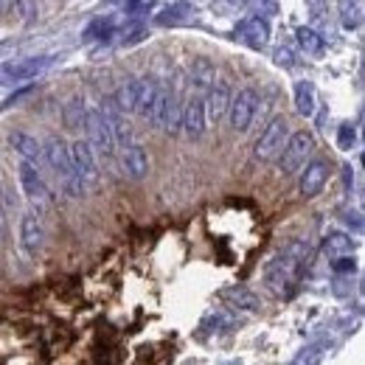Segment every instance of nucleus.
I'll use <instances>...</instances> for the list:
<instances>
[{"mask_svg": "<svg viewBox=\"0 0 365 365\" xmlns=\"http://www.w3.org/2000/svg\"><path fill=\"white\" fill-rule=\"evenodd\" d=\"M43 160L51 166V172L56 175L59 188H62V194H65V197L79 200V197L85 194V180H82V178L73 172V163H71V149H68L65 138H59V135L48 138L46 143H43Z\"/></svg>", "mask_w": 365, "mask_h": 365, "instance_id": "obj_1", "label": "nucleus"}, {"mask_svg": "<svg viewBox=\"0 0 365 365\" xmlns=\"http://www.w3.org/2000/svg\"><path fill=\"white\" fill-rule=\"evenodd\" d=\"M287 127H289V124H287L284 115L270 118L267 127L262 130V135L256 138V143H253V160L267 163V160L278 158V152H281V146H284V140H287V133H289Z\"/></svg>", "mask_w": 365, "mask_h": 365, "instance_id": "obj_6", "label": "nucleus"}, {"mask_svg": "<svg viewBox=\"0 0 365 365\" xmlns=\"http://www.w3.org/2000/svg\"><path fill=\"white\" fill-rule=\"evenodd\" d=\"M315 107H318L315 85H312V82H298V85H295V110H298V115L312 118V115H315Z\"/></svg>", "mask_w": 365, "mask_h": 365, "instance_id": "obj_21", "label": "nucleus"}, {"mask_svg": "<svg viewBox=\"0 0 365 365\" xmlns=\"http://www.w3.org/2000/svg\"><path fill=\"white\" fill-rule=\"evenodd\" d=\"M98 113H101L104 121L110 124V130H113V135H115V143H124V146H127L130 138H133V127H130V121H127V113L113 101V96L101 98Z\"/></svg>", "mask_w": 365, "mask_h": 365, "instance_id": "obj_13", "label": "nucleus"}, {"mask_svg": "<svg viewBox=\"0 0 365 365\" xmlns=\"http://www.w3.org/2000/svg\"><path fill=\"white\" fill-rule=\"evenodd\" d=\"M259 104H262V96L253 91V88H242L239 93H233L230 96L228 113H225L230 133H236V135L247 133L253 127V118L259 113Z\"/></svg>", "mask_w": 365, "mask_h": 365, "instance_id": "obj_3", "label": "nucleus"}, {"mask_svg": "<svg viewBox=\"0 0 365 365\" xmlns=\"http://www.w3.org/2000/svg\"><path fill=\"white\" fill-rule=\"evenodd\" d=\"M360 14H363V3L360 0H340V23L346 31H357L360 29Z\"/></svg>", "mask_w": 365, "mask_h": 365, "instance_id": "obj_23", "label": "nucleus"}, {"mask_svg": "<svg viewBox=\"0 0 365 365\" xmlns=\"http://www.w3.org/2000/svg\"><path fill=\"white\" fill-rule=\"evenodd\" d=\"M351 146H354V127L343 124L340 127V149H351Z\"/></svg>", "mask_w": 365, "mask_h": 365, "instance_id": "obj_28", "label": "nucleus"}, {"mask_svg": "<svg viewBox=\"0 0 365 365\" xmlns=\"http://www.w3.org/2000/svg\"><path fill=\"white\" fill-rule=\"evenodd\" d=\"M230 88L225 82H220V85H211L208 93L202 96L205 98V118L211 121V124H220L222 118H225V113H228V104H230Z\"/></svg>", "mask_w": 365, "mask_h": 365, "instance_id": "obj_16", "label": "nucleus"}, {"mask_svg": "<svg viewBox=\"0 0 365 365\" xmlns=\"http://www.w3.org/2000/svg\"><path fill=\"white\" fill-rule=\"evenodd\" d=\"M146 79V76H143ZM143 79H130L127 85H121L115 96H113V101L130 115V113H135L138 110V101H140V91H143Z\"/></svg>", "mask_w": 365, "mask_h": 365, "instance_id": "obj_20", "label": "nucleus"}, {"mask_svg": "<svg viewBox=\"0 0 365 365\" xmlns=\"http://www.w3.org/2000/svg\"><path fill=\"white\" fill-rule=\"evenodd\" d=\"M85 115H88L85 96H71L65 101V107H62V124H65V130H71V133L82 130L85 127Z\"/></svg>", "mask_w": 365, "mask_h": 365, "instance_id": "obj_18", "label": "nucleus"}, {"mask_svg": "<svg viewBox=\"0 0 365 365\" xmlns=\"http://www.w3.org/2000/svg\"><path fill=\"white\" fill-rule=\"evenodd\" d=\"M9 143H11V149H14L23 160H31V163H40V160H43V143L34 135H29V133H23V130L9 133Z\"/></svg>", "mask_w": 365, "mask_h": 365, "instance_id": "obj_17", "label": "nucleus"}, {"mask_svg": "<svg viewBox=\"0 0 365 365\" xmlns=\"http://www.w3.org/2000/svg\"><path fill=\"white\" fill-rule=\"evenodd\" d=\"M82 130H85L88 143L93 146L96 155H104V158H113V155H115L118 143H115V135H113L110 124H107L104 115L98 113V107H96V110L88 107V115H85V127H82Z\"/></svg>", "mask_w": 365, "mask_h": 365, "instance_id": "obj_7", "label": "nucleus"}, {"mask_svg": "<svg viewBox=\"0 0 365 365\" xmlns=\"http://www.w3.org/2000/svg\"><path fill=\"white\" fill-rule=\"evenodd\" d=\"M331 270H334V273H354L357 264H354L351 256H337V259H331Z\"/></svg>", "mask_w": 365, "mask_h": 365, "instance_id": "obj_27", "label": "nucleus"}, {"mask_svg": "<svg viewBox=\"0 0 365 365\" xmlns=\"http://www.w3.org/2000/svg\"><path fill=\"white\" fill-rule=\"evenodd\" d=\"M53 59L56 56L43 53V56H23L14 62H0V85H20L29 79H37L53 65Z\"/></svg>", "mask_w": 365, "mask_h": 365, "instance_id": "obj_4", "label": "nucleus"}, {"mask_svg": "<svg viewBox=\"0 0 365 365\" xmlns=\"http://www.w3.org/2000/svg\"><path fill=\"white\" fill-rule=\"evenodd\" d=\"M343 220H346V225H354V230H357V233L363 230V222H360V214H357V211H349Z\"/></svg>", "mask_w": 365, "mask_h": 365, "instance_id": "obj_29", "label": "nucleus"}, {"mask_svg": "<svg viewBox=\"0 0 365 365\" xmlns=\"http://www.w3.org/2000/svg\"><path fill=\"white\" fill-rule=\"evenodd\" d=\"M304 270V264L298 262V259H292V256H287L284 250L267 262V267H264V284L273 289L275 295H287L289 292V287L298 281V275Z\"/></svg>", "mask_w": 365, "mask_h": 365, "instance_id": "obj_5", "label": "nucleus"}, {"mask_svg": "<svg viewBox=\"0 0 365 365\" xmlns=\"http://www.w3.org/2000/svg\"><path fill=\"white\" fill-rule=\"evenodd\" d=\"M205 127H208V118H205V98L202 93L191 91V96L185 98L182 104V118H180V133L188 140H200L205 135Z\"/></svg>", "mask_w": 365, "mask_h": 365, "instance_id": "obj_8", "label": "nucleus"}, {"mask_svg": "<svg viewBox=\"0 0 365 365\" xmlns=\"http://www.w3.org/2000/svg\"><path fill=\"white\" fill-rule=\"evenodd\" d=\"M3 222H6V208H3V185H0V230H3Z\"/></svg>", "mask_w": 365, "mask_h": 365, "instance_id": "obj_31", "label": "nucleus"}, {"mask_svg": "<svg viewBox=\"0 0 365 365\" xmlns=\"http://www.w3.org/2000/svg\"><path fill=\"white\" fill-rule=\"evenodd\" d=\"M11 3L14 0H0V14H9L11 11Z\"/></svg>", "mask_w": 365, "mask_h": 365, "instance_id": "obj_32", "label": "nucleus"}, {"mask_svg": "<svg viewBox=\"0 0 365 365\" xmlns=\"http://www.w3.org/2000/svg\"><path fill=\"white\" fill-rule=\"evenodd\" d=\"M222 298L228 301L230 307H236V309H259L262 304H259V295L256 292H250V289H245V287H230L222 292Z\"/></svg>", "mask_w": 365, "mask_h": 365, "instance_id": "obj_22", "label": "nucleus"}, {"mask_svg": "<svg viewBox=\"0 0 365 365\" xmlns=\"http://www.w3.org/2000/svg\"><path fill=\"white\" fill-rule=\"evenodd\" d=\"M11 9H14V14H17L23 23H34V20H37V14H40L37 0H14V3H11Z\"/></svg>", "mask_w": 365, "mask_h": 365, "instance_id": "obj_26", "label": "nucleus"}, {"mask_svg": "<svg viewBox=\"0 0 365 365\" xmlns=\"http://www.w3.org/2000/svg\"><path fill=\"white\" fill-rule=\"evenodd\" d=\"M312 152H315V135L309 130H298L284 140V146L278 152V169L284 175H295L304 169V163L312 158Z\"/></svg>", "mask_w": 365, "mask_h": 365, "instance_id": "obj_2", "label": "nucleus"}, {"mask_svg": "<svg viewBox=\"0 0 365 365\" xmlns=\"http://www.w3.org/2000/svg\"><path fill=\"white\" fill-rule=\"evenodd\" d=\"M236 40H242L245 46H250V48H264L267 40H270V26H267V20H262V17H247V20H242V23L236 26Z\"/></svg>", "mask_w": 365, "mask_h": 365, "instance_id": "obj_15", "label": "nucleus"}, {"mask_svg": "<svg viewBox=\"0 0 365 365\" xmlns=\"http://www.w3.org/2000/svg\"><path fill=\"white\" fill-rule=\"evenodd\" d=\"M68 149H71L73 172L85 180V185L96 180V178H98V160H96V152H93V146L88 143V138H76V140H71Z\"/></svg>", "mask_w": 365, "mask_h": 365, "instance_id": "obj_9", "label": "nucleus"}, {"mask_svg": "<svg viewBox=\"0 0 365 365\" xmlns=\"http://www.w3.org/2000/svg\"><path fill=\"white\" fill-rule=\"evenodd\" d=\"M298 46L304 48L307 53H312V56H320L326 43H323V37L315 34L312 29H298Z\"/></svg>", "mask_w": 365, "mask_h": 365, "instance_id": "obj_25", "label": "nucleus"}, {"mask_svg": "<svg viewBox=\"0 0 365 365\" xmlns=\"http://www.w3.org/2000/svg\"><path fill=\"white\" fill-rule=\"evenodd\" d=\"M121 169L130 180H143L149 175V155L140 143H127L124 146V155H121Z\"/></svg>", "mask_w": 365, "mask_h": 365, "instance_id": "obj_14", "label": "nucleus"}, {"mask_svg": "<svg viewBox=\"0 0 365 365\" xmlns=\"http://www.w3.org/2000/svg\"><path fill=\"white\" fill-rule=\"evenodd\" d=\"M354 247H357V242H354L349 233H343V230H331V233H326V236H323V253H326L329 259L351 256V253H354Z\"/></svg>", "mask_w": 365, "mask_h": 365, "instance_id": "obj_19", "label": "nucleus"}, {"mask_svg": "<svg viewBox=\"0 0 365 365\" xmlns=\"http://www.w3.org/2000/svg\"><path fill=\"white\" fill-rule=\"evenodd\" d=\"M158 96V82L155 79H143V91H140V101H138V115L149 121V113H152V101Z\"/></svg>", "mask_w": 365, "mask_h": 365, "instance_id": "obj_24", "label": "nucleus"}, {"mask_svg": "<svg viewBox=\"0 0 365 365\" xmlns=\"http://www.w3.org/2000/svg\"><path fill=\"white\" fill-rule=\"evenodd\" d=\"M20 247L29 256H37L46 247V228H43V220L34 211H26L23 220H20Z\"/></svg>", "mask_w": 365, "mask_h": 365, "instance_id": "obj_12", "label": "nucleus"}, {"mask_svg": "<svg viewBox=\"0 0 365 365\" xmlns=\"http://www.w3.org/2000/svg\"><path fill=\"white\" fill-rule=\"evenodd\" d=\"M275 62H278V65H289V62H292L289 51H278V53H275Z\"/></svg>", "mask_w": 365, "mask_h": 365, "instance_id": "obj_30", "label": "nucleus"}, {"mask_svg": "<svg viewBox=\"0 0 365 365\" xmlns=\"http://www.w3.org/2000/svg\"><path fill=\"white\" fill-rule=\"evenodd\" d=\"M17 178H20V188H23V194H26L31 202H46L48 185H46V180H43L40 163H31V160H23V158H20Z\"/></svg>", "mask_w": 365, "mask_h": 365, "instance_id": "obj_10", "label": "nucleus"}, {"mask_svg": "<svg viewBox=\"0 0 365 365\" xmlns=\"http://www.w3.org/2000/svg\"><path fill=\"white\" fill-rule=\"evenodd\" d=\"M329 180V160H323V158H309L307 163H304V172H301V180H298V191H301V197H318L320 191H323V185Z\"/></svg>", "mask_w": 365, "mask_h": 365, "instance_id": "obj_11", "label": "nucleus"}]
</instances>
